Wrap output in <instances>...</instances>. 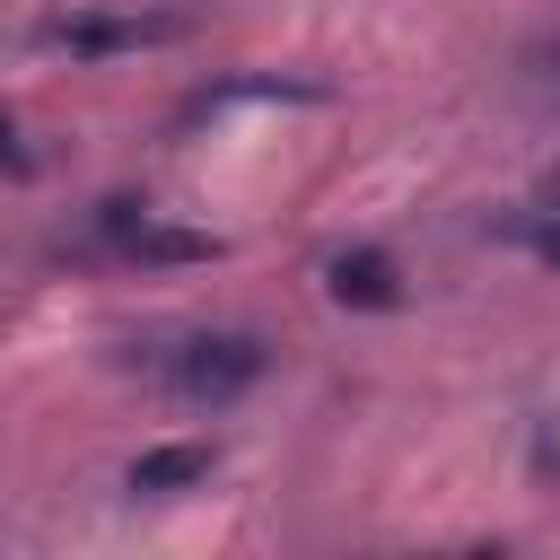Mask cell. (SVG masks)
Returning <instances> with one entry per match:
<instances>
[{
    "instance_id": "cell-1",
    "label": "cell",
    "mask_w": 560,
    "mask_h": 560,
    "mask_svg": "<svg viewBox=\"0 0 560 560\" xmlns=\"http://www.w3.org/2000/svg\"><path fill=\"white\" fill-rule=\"evenodd\" d=\"M149 368H158V385L175 394V402H236L254 376H262V341L254 332H184V341H166V350H149Z\"/></svg>"
},
{
    "instance_id": "cell-7",
    "label": "cell",
    "mask_w": 560,
    "mask_h": 560,
    "mask_svg": "<svg viewBox=\"0 0 560 560\" xmlns=\"http://www.w3.org/2000/svg\"><path fill=\"white\" fill-rule=\"evenodd\" d=\"M0 166H9V175H26V149H18V122H9V114H0Z\"/></svg>"
},
{
    "instance_id": "cell-2",
    "label": "cell",
    "mask_w": 560,
    "mask_h": 560,
    "mask_svg": "<svg viewBox=\"0 0 560 560\" xmlns=\"http://www.w3.org/2000/svg\"><path fill=\"white\" fill-rule=\"evenodd\" d=\"M96 236H105L122 262H210V254H219V236L175 228V219H158L149 201H96Z\"/></svg>"
},
{
    "instance_id": "cell-3",
    "label": "cell",
    "mask_w": 560,
    "mask_h": 560,
    "mask_svg": "<svg viewBox=\"0 0 560 560\" xmlns=\"http://www.w3.org/2000/svg\"><path fill=\"white\" fill-rule=\"evenodd\" d=\"M175 18H52L44 44L52 52H79V61H105V52H140V44H166Z\"/></svg>"
},
{
    "instance_id": "cell-4",
    "label": "cell",
    "mask_w": 560,
    "mask_h": 560,
    "mask_svg": "<svg viewBox=\"0 0 560 560\" xmlns=\"http://www.w3.org/2000/svg\"><path fill=\"white\" fill-rule=\"evenodd\" d=\"M324 289H332V306L385 315V306H402V262H394V254H376V245H350V254H332V262H324Z\"/></svg>"
},
{
    "instance_id": "cell-5",
    "label": "cell",
    "mask_w": 560,
    "mask_h": 560,
    "mask_svg": "<svg viewBox=\"0 0 560 560\" xmlns=\"http://www.w3.org/2000/svg\"><path fill=\"white\" fill-rule=\"evenodd\" d=\"M210 464H219V455L192 446V438H184V446H140L131 472H122V490H140V499H175V490H201Z\"/></svg>"
},
{
    "instance_id": "cell-6",
    "label": "cell",
    "mask_w": 560,
    "mask_h": 560,
    "mask_svg": "<svg viewBox=\"0 0 560 560\" xmlns=\"http://www.w3.org/2000/svg\"><path fill=\"white\" fill-rule=\"evenodd\" d=\"M516 236H525L542 262H560V219H516Z\"/></svg>"
},
{
    "instance_id": "cell-8",
    "label": "cell",
    "mask_w": 560,
    "mask_h": 560,
    "mask_svg": "<svg viewBox=\"0 0 560 560\" xmlns=\"http://www.w3.org/2000/svg\"><path fill=\"white\" fill-rule=\"evenodd\" d=\"M542 464H551V472H560V446H551V455H542Z\"/></svg>"
}]
</instances>
